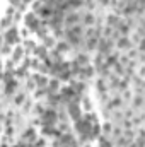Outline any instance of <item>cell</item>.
Segmentation results:
<instances>
[{
	"label": "cell",
	"mask_w": 145,
	"mask_h": 147,
	"mask_svg": "<svg viewBox=\"0 0 145 147\" xmlns=\"http://www.w3.org/2000/svg\"><path fill=\"white\" fill-rule=\"evenodd\" d=\"M109 24L111 26H116V17H109Z\"/></svg>",
	"instance_id": "25"
},
{
	"label": "cell",
	"mask_w": 145,
	"mask_h": 147,
	"mask_svg": "<svg viewBox=\"0 0 145 147\" xmlns=\"http://www.w3.org/2000/svg\"><path fill=\"white\" fill-rule=\"evenodd\" d=\"M96 45H97V39H96V36H94V38H91V39L87 41V48H89V50L96 48Z\"/></svg>",
	"instance_id": "15"
},
{
	"label": "cell",
	"mask_w": 145,
	"mask_h": 147,
	"mask_svg": "<svg viewBox=\"0 0 145 147\" xmlns=\"http://www.w3.org/2000/svg\"><path fill=\"white\" fill-rule=\"evenodd\" d=\"M48 99H50V103H51V106H56V105L60 103V98H58V96H56L55 92H53V94H50V96H48Z\"/></svg>",
	"instance_id": "12"
},
{
	"label": "cell",
	"mask_w": 145,
	"mask_h": 147,
	"mask_svg": "<svg viewBox=\"0 0 145 147\" xmlns=\"http://www.w3.org/2000/svg\"><path fill=\"white\" fill-rule=\"evenodd\" d=\"M10 3H12V5H15V7H19V3H21V0H10Z\"/></svg>",
	"instance_id": "26"
},
{
	"label": "cell",
	"mask_w": 145,
	"mask_h": 147,
	"mask_svg": "<svg viewBox=\"0 0 145 147\" xmlns=\"http://www.w3.org/2000/svg\"><path fill=\"white\" fill-rule=\"evenodd\" d=\"M68 113L73 120H79L82 118V111H80V106H79V101H72L68 103Z\"/></svg>",
	"instance_id": "3"
},
{
	"label": "cell",
	"mask_w": 145,
	"mask_h": 147,
	"mask_svg": "<svg viewBox=\"0 0 145 147\" xmlns=\"http://www.w3.org/2000/svg\"><path fill=\"white\" fill-rule=\"evenodd\" d=\"M85 147H87V146H85Z\"/></svg>",
	"instance_id": "29"
},
{
	"label": "cell",
	"mask_w": 145,
	"mask_h": 147,
	"mask_svg": "<svg viewBox=\"0 0 145 147\" xmlns=\"http://www.w3.org/2000/svg\"><path fill=\"white\" fill-rule=\"evenodd\" d=\"M9 22H10V17H5V19L0 22V28H2V29H5V28L9 26Z\"/></svg>",
	"instance_id": "20"
},
{
	"label": "cell",
	"mask_w": 145,
	"mask_h": 147,
	"mask_svg": "<svg viewBox=\"0 0 145 147\" xmlns=\"http://www.w3.org/2000/svg\"><path fill=\"white\" fill-rule=\"evenodd\" d=\"M33 137H34V132H33V130H28V132L24 134V139H33Z\"/></svg>",
	"instance_id": "23"
},
{
	"label": "cell",
	"mask_w": 145,
	"mask_h": 147,
	"mask_svg": "<svg viewBox=\"0 0 145 147\" xmlns=\"http://www.w3.org/2000/svg\"><path fill=\"white\" fill-rule=\"evenodd\" d=\"M84 22H85V24H92V22H94V16H92V14H87V16L84 17Z\"/></svg>",
	"instance_id": "16"
},
{
	"label": "cell",
	"mask_w": 145,
	"mask_h": 147,
	"mask_svg": "<svg viewBox=\"0 0 145 147\" xmlns=\"http://www.w3.org/2000/svg\"><path fill=\"white\" fill-rule=\"evenodd\" d=\"M75 63H77L79 67H80V65H85V63H87V57H85V55H79L77 60H75Z\"/></svg>",
	"instance_id": "13"
},
{
	"label": "cell",
	"mask_w": 145,
	"mask_h": 147,
	"mask_svg": "<svg viewBox=\"0 0 145 147\" xmlns=\"http://www.w3.org/2000/svg\"><path fill=\"white\" fill-rule=\"evenodd\" d=\"M67 50H68V45L67 43H63V41L58 43V51H67Z\"/></svg>",
	"instance_id": "19"
},
{
	"label": "cell",
	"mask_w": 145,
	"mask_h": 147,
	"mask_svg": "<svg viewBox=\"0 0 145 147\" xmlns=\"http://www.w3.org/2000/svg\"><path fill=\"white\" fill-rule=\"evenodd\" d=\"M79 14H68V17L65 19V24L68 26V28H72V26H75V22H79Z\"/></svg>",
	"instance_id": "7"
},
{
	"label": "cell",
	"mask_w": 145,
	"mask_h": 147,
	"mask_svg": "<svg viewBox=\"0 0 145 147\" xmlns=\"http://www.w3.org/2000/svg\"><path fill=\"white\" fill-rule=\"evenodd\" d=\"M36 55H39V57H44L46 55V50L41 46V48H36Z\"/></svg>",
	"instance_id": "21"
},
{
	"label": "cell",
	"mask_w": 145,
	"mask_h": 147,
	"mask_svg": "<svg viewBox=\"0 0 145 147\" xmlns=\"http://www.w3.org/2000/svg\"><path fill=\"white\" fill-rule=\"evenodd\" d=\"M22 101H24V96H22V94H21V96H17V99H15V103H17V105H21Z\"/></svg>",
	"instance_id": "24"
},
{
	"label": "cell",
	"mask_w": 145,
	"mask_h": 147,
	"mask_svg": "<svg viewBox=\"0 0 145 147\" xmlns=\"http://www.w3.org/2000/svg\"><path fill=\"white\" fill-rule=\"evenodd\" d=\"M26 24H28L31 29H34V31H36L38 26H39V21L34 17V14H29V16H26Z\"/></svg>",
	"instance_id": "5"
},
{
	"label": "cell",
	"mask_w": 145,
	"mask_h": 147,
	"mask_svg": "<svg viewBox=\"0 0 145 147\" xmlns=\"http://www.w3.org/2000/svg\"><path fill=\"white\" fill-rule=\"evenodd\" d=\"M15 87H17V84H15L14 80H9V82H7V86H5V92H7V94H12Z\"/></svg>",
	"instance_id": "10"
},
{
	"label": "cell",
	"mask_w": 145,
	"mask_h": 147,
	"mask_svg": "<svg viewBox=\"0 0 145 147\" xmlns=\"http://www.w3.org/2000/svg\"><path fill=\"white\" fill-rule=\"evenodd\" d=\"M99 146H101V147H111V142H109L108 139L101 137V142H99Z\"/></svg>",
	"instance_id": "18"
},
{
	"label": "cell",
	"mask_w": 145,
	"mask_h": 147,
	"mask_svg": "<svg viewBox=\"0 0 145 147\" xmlns=\"http://www.w3.org/2000/svg\"><path fill=\"white\" fill-rule=\"evenodd\" d=\"M21 53H22V48H17V50L14 51V60H19V57H21Z\"/></svg>",
	"instance_id": "22"
},
{
	"label": "cell",
	"mask_w": 145,
	"mask_h": 147,
	"mask_svg": "<svg viewBox=\"0 0 145 147\" xmlns=\"http://www.w3.org/2000/svg\"><path fill=\"white\" fill-rule=\"evenodd\" d=\"M94 74V69H84L82 70V77H91Z\"/></svg>",
	"instance_id": "17"
},
{
	"label": "cell",
	"mask_w": 145,
	"mask_h": 147,
	"mask_svg": "<svg viewBox=\"0 0 145 147\" xmlns=\"http://www.w3.org/2000/svg\"><path fill=\"white\" fill-rule=\"evenodd\" d=\"M22 2H26V3H28V2H31V0H22Z\"/></svg>",
	"instance_id": "28"
},
{
	"label": "cell",
	"mask_w": 145,
	"mask_h": 147,
	"mask_svg": "<svg viewBox=\"0 0 145 147\" xmlns=\"http://www.w3.org/2000/svg\"><path fill=\"white\" fill-rule=\"evenodd\" d=\"M17 39H19V36H17V31H15L14 28L5 33V41H7V45H14Z\"/></svg>",
	"instance_id": "4"
},
{
	"label": "cell",
	"mask_w": 145,
	"mask_h": 147,
	"mask_svg": "<svg viewBox=\"0 0 145 147\" xmlns=\"http://www.w3.org/2000/svg\"><path fill=\"white\" fill-rule=\"evenodd\" d=\"M41 120H43L44 125H55L56 120H58V115H56L55 110H46V111H43V118Z\"/></svg>",
	"instance_id": "2"
},
{
	"label": "cell",
	"mask_w": 145,
	"mask_h": 147,
	"mask_svg": "<svg viewBox=\"0 0 145 147\" xmlns=\"http://www.w3.org/2000/svg\"><path fill=\"white\" fill-rule=\"evenodd\" d=\"M118 46H119V48H128V46H130V41H128L126 38H121V39L118 41Z\"/></svg>",
	"instance_id": "14"
},
{
	"label": "cell",
	"mask_w": 145,
	"mask_h": 147,
	"mask_svg": "<svg viewBox=\"0 0 145 147\" xmlns=\"http://www.w3.org/2000/svg\"><path fill=\"white\" fill-rule=\"evenodd\" d=\"M60 101H62V103H65V105H68V103H72V101H79V96L73 92L72 87H65V89L62 91Z\"/></svg>",
	"instance_id": "1"
},
{
	"label": "cell",
	"mask_w": 145,
	"mask_h": 147,
	"mask_svg": "<svg viewBox=\"0 0 145 147\" xmlns=\"http://www.w3.org/2000/svg\"><path fill=\"white\" fill-rule=\"evenodd\" d=\"M34 80H36V84L39 86V87H44V86L48 84V80H46L44 77H41V75H36V77H34Z\"/></svg>",
	"instance_id": "11"
},
{
	"label": "cell",
	"mask_w": 145,
	"mask_h": 147,
	"mask_svg": "<svg viewBox=\"0 0 145 147\" xmlns=\"http://www.w3.org/2000/svg\"><path fill=\"white\" fill-rule=\"evenodd\" d=\"M104 132H106V134L111 132V125H104Z\"/></svg>",
	"instance_id": "27"
},
{
	"label": "cell",
	"mask_w": 145,
	"mask_h": 147,
	"mask_svg": "<svg viewBox=\"0 0 145 147\" xmlns=\"http://www.w3.org/2000/svg\"><path fill=\"white\" fill-rule=\"evenodd\" d=\"M99 51L104 53V55H108L109 51H111V41L109 39H101L99 41Z\"/></svg>",
	"instance_id": "6"
},
{
	"label": "cell",
	"mask_w": 145,
	"mask_h": 147,
	"mask_svg": "<svg viewBox=\"0 0 145 147\" xmlns=\"http://www.w3.org/2000/svg\"><path fill=\"white\" fill-rule=\"evenodd\" d=\"M72 89H73V92L77 94V96H80L82 92H84V89H85V84L84 82H75L72 86Z\"/></svg>",
	"instance_id": "8"
},
{
	"label": "cell",
	"mask_w": 145,
	"mask_h": 147,
	"mask_svg": "<svg viewBox=\"0 0 145 147\" xmlns=\"http://www.w3.org/2000/svg\"><path fill=\"white\" fill-rule=\"evenodd\" d=\"M56 91H58V80H51V82L48 84V92L53 94V92H56Z\"/></svg>",
	"instance_id": "9"
}]
</instances>
